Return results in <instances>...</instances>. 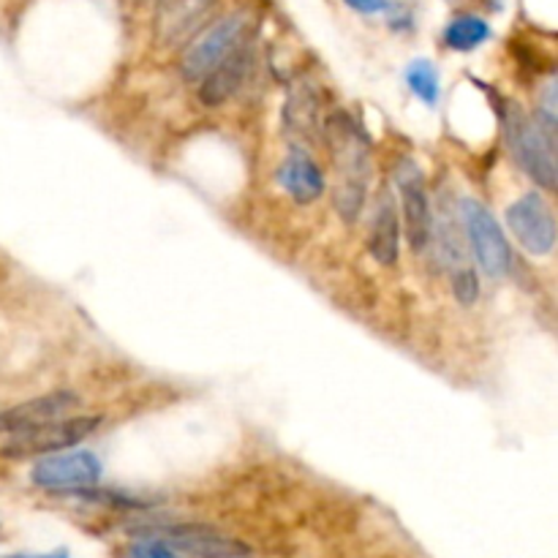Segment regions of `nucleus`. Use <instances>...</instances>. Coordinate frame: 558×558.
Instances as JSON below:
<instances>
[{"label": "nucleus", "instance_id": "nucleus-1", "mask_svg": "<svg viewBox=\"0 0 558 558\" xmlns=\"http://www.w3.org/2000/svg\"><path fill=\"white\" fill-rule=\"evenodd\" d=\"M324 142L335 166V208L344 221H357L371 186V145L362 128L346 112H335L324 123Z\"/></svg>", "mask_w": 558, "mask_h": 558}, {"label": "nucleus", "instance_id": "nucleus-2", "mask_svg": "<svg viewBox=\"0 0 558 558\" xmlns=\"http://www.w3.org/2000/svg\"><path fill=\"white\" fill-rule=\"evenodd\" d=\"M504 137H507L509 153L518 161L520 170L531 177L540 188L553 191L558 177L556 164V132L542 126L540 121L525 115L518 104L509 107L504 115Z\"/></svg>", "mask_w": 558, "mask_h": 558}, {"label": "nucleus", "instance_id": "nucleus-3", "mask_svg": "<svg viewBox=\"0 0 558 558\" xmlns=\"http://www.w3.org/2000/svg\"><path fill=\"white\" fill-rule=\"evenodd\" d=\"M248 34H251V14L235 12L226 17L215 20L213 25H204L186 47L181 55V72L183 77L191 83H202L215 66L235 55L240 47L248 45Z\"/></svg>", "mask_w": 558, "mask_h": 558}, {"label": "nucleus", "instance_id": "nucleus-4", "mask_svg": "<svg viewBox=\"0 0 558 558\" xmlns=\"http://www.w3.org/2000/svg\"><path fill=\"white\" fill-rule=\"evenodd\" d=\"M460 224H463L466 243H469L474 262L480 264L487 278H504L512 268V248L504 237L501 226L493 219L491 210L474 197H463L458 202Z\"/></svg>", "mask_w": 558, "mask_h": 558}, {"label": "nucleus", "instance_id": "nucleus-5", "mask_svg": "<svg viewBox=\"0 0 558 558\" xmlns=\"http://www.w3.org/2000/svg\"><path fill=\"white\" fill-rule=\"evenodd\" d=\"M104 476V466L90 449H63L45 455L30 469V482L45 491L74 493L83 487H96Z\"/></svg>", "mask_w": 558, "mask_h": 558}, {"label": "nucleus", "instance_id": "nucleus-6", "mask_svg": "<svg viewBox=\"0 0 558 558\" xmlns=\"http://www.w3.org/2000/svg\"><path fill=\"white\" fill-rule=\"evenodd\" d=\"M101 417H66V420L50 422L45 427H36V431L23 433V436H12V442L3 447L7 458H36V455H52L63 452V449L77 447L79 442H85L88 436H94L101 427Z\"/></svg>", "mask_w": 558, "mask_h": 558}, {"label": "nucleus", "instance_id": "nucleus-7", "mask_svg": "<svg viewBox=\"0 0 558 558\" xmlns=\"http://www.w3.org/2000/svg\"><path fill=\"white\" fill-rule=\"evenodd\" d=\"M145 536L161 540L172 550H183L197 558H246L248 545H243L235 536L213 529L204 523H170V525H150L142 529Z\"/></svg>", "mask_w": 558, "mask_h": 558}, {"label": "nucleus", "instance_id": "nucleus-8", "mask_svg": "<svg viewBox=\"0 0 558 558\" xmlns=\"http://www.w3.org/2000/svg\"><path fill=\"white\" fill-rule=\"evenodd\" d=\"M507 226L531 257H547L556 246V219L542 194L529 191L507 208Z\"/></svg>", "mask_w": 558, "mask_h": 558}, {"label": "nucleus", "instance_id": "nucleus-9", "mask_svg": "<svg viewBox=\"0 0 558 558\" xmlns=\"http://www.w3.org/2000/svg\"><path fill=\"white\" fill-rule=\"evenodd\" d=\"M398 199L400 213L406 224V240L414 251H422L427 243L433 240V215H431V199H427V183L420 166L414 161H400L398 175Z\"/></svg>", "mask_w": 558, "mask_h": 558}, {"label": "nucleus", "instance_id": "nucleus-10", "mask_svg": "<svg viewBox=\"0 0 558 558\" xmlns=\"http://www.w3.org/2000/svg\"><path fill=\"white\" fill-rule=\"evenodd\" d=\"M219 0H159L153 20L156 45L172 50L183 47L204 28Z\"/></svg>", "mask_w": 558, "mask_h": 558}, {"label": "nucleus", "instance_id": "nucleus-11", "mask_svg": "<svg viewBox=\"0 0 558 558\" xmlns=\"http://www.w3.org/2000/svg\"><path fill=\"white\" fill-rule=\"evenodd\" d=\"M77 406L79 398L72 389H55V393L39 395V398H30L25 404L0 411V433L3 436H23V433L45 427L50 422L66 420Z\"/></svg>", "mask_w": 558, "mask_h": 558}, {"label": "nucleus", "instance_id": "nucleus-12", "mask_svg": "<svg viewBox=\"0 0 558 558\" xmlns=\"http://www.w3.org/2000/svg\"><path fill=\"white\" fill-rule=\"evenodd\" d=\"M253 52L251 47H240L235 55L226 58L221 66H215L208 77L199 83V101L204 107H221L243 88V83L248 79V72H251Z\"/></svg>", "mask_w": 558, "mask_h": 558}, {"label": "nucleus", "instance_id": "nucleus-13", "mask_svg": "<svg viewBox=\"0 0 558 558\" xmlns=\"http://www.w3.org/2000/svg\"><path fill=\"white\" fill-rule=\"evenodd\" d=\"M278 183L297 204H313L324 194V172L302 148L289 150L278 166Z\"/></svg>", "mask_w": 558, "mask_h": 558}, {"label": "nucleus", "instance_id": "nucleus-14", "mask_svg": "<svg viewBox=\"0 0 558 558\" xmlns=\"http://www.w3.org/2000/svg\"><path fill=\"white\" fill-rule=\"evenodd\" d=\"M368 248H371V257L376 259L384 268H393L398 262L400 251V215L398 204H395V197L389 188H384L382 197L376 202V213H373L371 224V240H368Z\"/></svg>", "mask_w": 558, "mask_h": 558}, {"label": "nucleus", "instance_id": "nucleus-15", "mask_svg": "<svg viewBox=\"0 0 558 558\" xmlns=\"http://www.w3.org/2000/svg\"><path fill=\"white\" fill-rule=\"evenodd\" d=\"M487 39H491V25L480 17H471V14L455 17L452 23L447 25V30H444V45H447L449 50L458 52L476 50V47L485 45Z\"/></svg>", "mask_w": 558, "mask_h": 558}, {"label": "nucleus", "instance_id": "nucleus-16", "mask_svg": "<svg viewBox=\"0 0 558 558\" xmlns=\"http://www.w3.org/2000/svg\"><path fill=\"white\" fill-rule=\"evenodd\" d=\"M406 85L411 94L427 107H436L438 101V72L431 61H414L406 69Z\"/></svg>", "mask_w": 558, "mask_h": 558}, {"label": "nucleus", "instance_id": "nucleus-17", "mask_svg": "<svg viewBox=\"0 0 558 558\" xmlns=\"http://www.w3.org/2000/svg\"><path fill=\"white\" fill-rule=\"evenodd\" d=\"M452 281V295L460 306H474L476 297H480V281H476V270L474 268H466L460 273L449 275Z\"/></svg>", "mask_w": 558, "mask_h": 558}, {"label": "nucleus", "instance_id": "nucleus-18", "mask_svg": "<svg viewBox=\"0 0 558 558\" xmlns=\"http://www.w3.org/2000/svg\"><path fill=\"white\" fill-rule=\"evenodd\" d=\"M128 558H177V553L170 545L153 536H142L128 547Z\"/></svg>", "mask_w": 558, "mask_h": 558}, {"label": "nucleus", "instance_id": "nucleus-19", "mask_svg": "<svg viewBox=\"0 0 558 558\" xmlns=\"http://www.w3.org/2000/svg\"><path fill=\"white\" fill-rule=\"evenodd\" d=\"M344 3L360 14H379L387 9L389 0H344Z\"/></svg>", "mask_w": 558, "mask_h": 558}, {"label": "nucleus", "instance_id": "nucleus-20", "mask_svg": "<svg viewBox=\"0 0 558 558\" xmlns=\"http://www.w3.org/2000/svg\"><path fill=\"white\" fill-rule=\"evenodd\" d=\"M3 558H72V556H69L66 547H61V550H50V553H9V556Z\"/></svg>", "mask_w": 558, "mask_h": 558}]
</instances>
